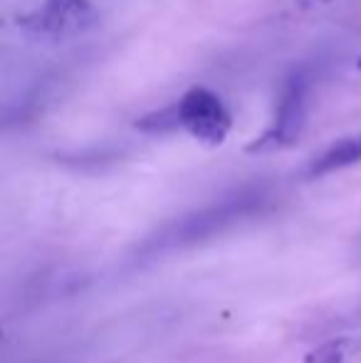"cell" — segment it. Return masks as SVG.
Returning <instances> with one entry per match:
<instances>
[{"mask_svg":"<svg viewBox=\"0 0 361 363\" xmlns=\"http://www.w3.org/2000/svg\"><path fill=\"white\" fill-rule=\"evenodd\" d=\"M151 119H141L136 126L149 131H159L166 126H181L191 136H196L198 141H206V144H223V139L231 131V114L223 106V101L218 99L213 91L196 86L186 96L174 104L171 109L161 111V114Z\"/></svg>","mask_w":361,"mask_h":363,"instance_id":"cell-1","label":"cell"},{"mask_svg":"<svg viewBox=\"0 0 361 363\" xmlns=\"http://www.w3.org/2000/svg\"><path fill=\"white\" fill-rule=\"evenodd\" d=\"M257 203L260 201H257L255 196H243V198H238V201L223 203V206H218V208H211V211H203V213H198V216L181 220L174 230H166L161 238H156L154 242L146 247V252H164V250L179 247V245H191V242H196V240H203L206 235H213L216 230H221L223 225H231L233 220L255 211Z\"/></svg>","mask_w":361,"mask_h":363,"instance_id":"cell-2","label":"cell"},{"mask_svg":"<svg viewBox=\"0 0 361 363\" xmlns=\"http://www.w3.org/2000/svg\"><path fill=\"white\" fill-rule=\"evenodd\" d=\"M307 89H309V82L302 72H294L284 82L272 126L260 139H255V144L248 146V151L279 148V146L292 144V141L297 139L299 131H302L304 116H307Z\"/></svg>","mask_w":361,"mask_h":363,"instance_id":"cell-3","label":"cell"},{"mask_svg":"<svg viewBox=\"0 0 361 363\" xmlns=\"http://www.w3.org/2000/svg\"><path fill=\"white\" fill-rule=\"evenodd\" d=\"M359 161H361V134L349 136V139H342L334 146H329L322 156L309 163L307 176H312V178L327 176V173L342 171V168L354 166V163H359Z\"/></svg>","mask_w":361,"mask_h":363,"instance_id":"cell-4","label":"cell"},{"mask_svg":"<svg viewBox=\"0 0 361 363\" xmlns=\"http://www.w3.org/2000/svg\"><path fill=\"white\" fill-rule=\"evenodd\" d=\"M344 354H347V344L344 341H332V344H324L319 349H314L307 356V363H342Z\"/></svg>","mask_w":361,"mask_h":363,"instance_id":"cell-5","label":"cell"},{"mask_svg":"<svg viewBox=\"0 0 361 363\" xmlns=\"http://www.w3.org/2000/svg\"><path fill=\"white\" fill-rule=\"evenodd\" d=\"M359 67H361V57H359Z\"/></svg>","mask_w":361,"mask_h":363,"instance_id":"cell-6","label":"cell"}]
</instances>
